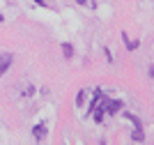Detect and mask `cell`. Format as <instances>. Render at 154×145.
Segmentation results:
<instances>
[{"label":"cell","instance_id":"6da1fadb","mask_svg":"<svg viewBox=\"0 0 154 145\" xmlns=\"http://www.w3.org/2000/svg\"><path fill=\"white\" fill-rule=\"evenodd\" d=\"M101 106H103V111H106L108 115H115V113L122 111V101L120 99H103L101 97Z\"/></svg>","mask_w":154,"mask_h":145},{"label":"cell","instance_id":"7a4b0ae2","mask_svg":"<svg viewBox=\"0 0 154 145\" xmlns=\"http://www.w3.org/2000/svg\"><path fill=\"white\" fill-rule=\"evenodd\" d=\"M12 60H14V55H12V53H2V55H0V76H2L7 69H9Z\"/></svg>","mask_w":154,"mask_h":145},{"label":"cell","instance_id":"3957f363","mask_svg":"<svg viewBox=\"0 0 154 145\" xmlns=\"http://www.w3.org/2000/svg\"><path fill=\"white\" fill-rule=\"evenodd\" d=\"M46 125H35V129H32V136H35V140H44L46 138Z\"/></svg>","mask_w":154,"mask_h":145},{"label":"cell","instance_id":"277c9868","mask_svg":"<svg viewBox=\"0 0 154 145\" xmlns=\"http://www.w3.org/2000/svg\"><path fill=\"white\" fill-rule=\"evenodd\" d=\"M60 49H62V55L67 58V60H71V58H74V46H71L69 42H64V44H60Z\"/></svg>","mask_w":154,"mask_h":145},{"label":"cell","instance_id":"5b68a950","mask_svg":"<svg viewBox=\"0 0 154 145\" xmlns=\"http://www.w3.org/2000/svg\"><path fill=\"white\" fill-rule=\"evenodd\" d=\"M131 138H134L136 143H143V140H145V136H143V129H140V127H136V129H134V134H131Z\"/></svg>","mask_w":154,"mask_h":145},{"label":"cell","instance_id":"8992f818","mask_svg":"<svg viewBox=\"0 0 154 145\" xmlns=\"http://www.w3.org/2000/svg\"><path fill=\"white\" fill-rule=\"evenodd\" d=\"M122 39H124V46H127L129 51H134V49H138V42H131V39L127 37V32H122Z\"/></svg>","mask_w":154,"mask_h":145},{"label":"cell","instance_id":"52a82bcc","mask_svg":"<svg viewBox=\"0 0 154 145\" xmlns=\"http://www.w3.org/2000/svg\"><path fill=\"white\" fill-rule=\"evenodd\" d=\"M85 97H88V92H85V90H81V92L76 95V106H83V104H85Z\"/></svg>","mask_w":154,"mask_h":145},{"label":"cell","instance_id":"ba28073f","mask_svg":"<svg viewBox=\"0 0 154 145\" xmlns=\"http://www.w3.org/2000/svg\"><path fill=\"white\" fill-rule=\"evenodd\" d=\"M35 2H37V5H46V0H35Z\"/></svg>","mask_w":154,"mask_h":145},{"label":"cell","instance_id":"9c48e42d","mask_svg":"<svg viewBox=\"0 0 154 145\" xmlns=\"http://www.w3.org/2000/svg\"><path fill=\"white\" fill-rule=\"evenodd\" d=\"M2 21H5V16H2V14H0V23H2Z\"/></svg>","mask_w":154,"mask_h":145},{"label":"cell","instance_id":"30bf717a","mask_svg":"<svg viewBox=\"0 0 154 145\" xmlns=\"http://www.w3.org/2000/svg\"><path fill=\"white\" fill-rule=\"evenodd\" d=\"M81 2H88V0H81Z\"/></svg>","mask_w":154,"mask_h":145}]
</instances>
